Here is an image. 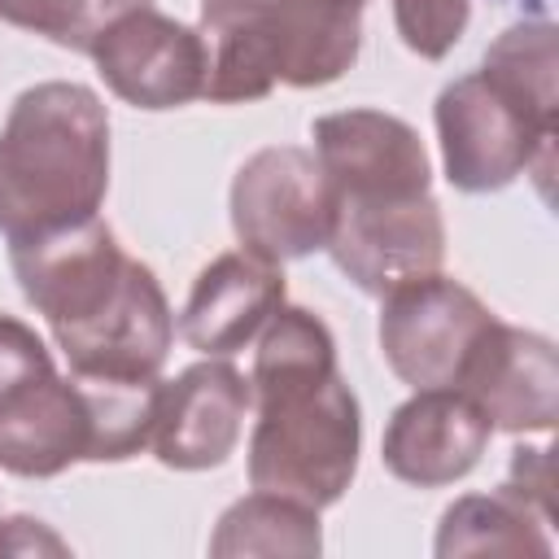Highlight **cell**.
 Here are the masks:
<instances>
[{
	"label": "cell",
	"instance_id": "obj_8",
	"mask_svg": "<svg viewBox=\"0 0 559 559\" xmlns=\"http://www.w3.org/2000/svg\"><path fill=\"white\" fill-rule=\"evenodd\" d=\"M332 231L328 253L349 284L371 297L393 293L406 280L441 271L445 258V223L432 192L397 197V201H349L332 197Z\"/></svg>",
	"mask_w": 559,
	"mask_h": 559
},
{
	"label": "cell",
	"instance_id": "obj_7",
	"mask_svg": "<svg viewBox=\"0 0 559 559\" xmlns=\"http://www.w3.org/2000/svg\"><path fill=\"white\" fill-rule=\"evenodd\" d=\"M489 323L493 310L472 288L432 271L384 293L380 349L411 389H454Z\"/></svg>",
	"mask_w": 559,
	"mask_h": 559
},
{
	"label": "cell",
	"instance_id": "obj_16",
	"mask_svg": "<svg viewBox=\"0 0 559 559\" xmlns=\"http://www.w3.org/2000/svg\"><path fill=\"white\" fill-rule=\"evenodd\" d=\"M175 341V319L157 275L140 262L127 293L79 336L57 345L74 376H109V380H148L162 371Z\"/></svg>",
	"mask_w": 559,
	"mask_h": 559
},
{
	"label": "cell",
	"instance_id": "obj_11",
	"mask_svg": "<svg viewBox=\"0 0 559 559\" xmlns=\"http://www.w3.org/2000/svg\"><path fill=\"white\" fill-rule=\"evenodd\" d=\"M249 406H253L249 380L231 362L223 358L192 362L175 380H162L157 424L148 445L175 472L218 467L231 459Z\"/></svg>",
	"mask_w": 559,
	"mask_h": 559
},
{
	"label": "cell",
	"instance_id": "obj_22",
	"mask_svg": "<svg viewBox=\"0 0 559 559\" xmlns=\"http://www.w3.org/2000/svg\"><path fill=\"white\" fill-rule=\"evenodd\" d=\"M48 371H57V367H52L48 345L35 336V328H26L13 314H0V397L35 376H48Z\"/></svg>",
	"mask_w": 559,
	"mask_h": 559
},
{
	"label": "cell",
	"instance_id": "obj_26",
	"mask_svg": "<svg viewBox=\"0 0 559 559\" xmlns=\"http://www.w3.org/2000/svg\"><path fill=\"white\" fill-rule=\"evenodd\" d=\"M349 4H367V0H349Z\"/></svg>",
	"mask_w": 559,
	"mask_h": 559
},
{
	"label": "cell",
	"instance_id": "obj_19",
	"mask_svg": "<svg viewBox=\"0 0 559 559\" xmlns=\"http://www.w3.org/2000/svg\"><path fill=\"white\" fill-rule=\"evenodd\" d=\"M319 511L266 489L231 502L210 537V555H319Z\"/></svg>",
	"mask_w": 559,
	"mask_h": 559
},
{
	"label": "cell",
	"instance_id": "obj_10",
	"mask_svg": "<svg viewBox=\"0 0 559 559\" xmlns=\"http://www.w3.org/2000/svg\"><path fill=\"white\" fill-rule=\"evenodd\" d=\"M314 157L332 197L397 201L432 188V162L411 122L380 109H341L314 122Z\"/></svg>",
	"mask_w": 559,
	"mask_h": 559
},
{
	"label": "cell",
	"instance_id": "obj_3",
	"mask_svg": "<svg viewBox=\"0 0 559 559\" xmlns=\"http://www.w3.org/2000/svg\"><path fill=\"white\" fill-rule=\"evenodd\" d=\"M205 96L262 100L275 83H336L362 44V4L349 0H201Z\"/></svg>",
	"mask_w": 559,
	"mask_h": 559
},
{
	"label": "cell",
	"instance_id": "obj_20",
	"mask_svg": "<svg viewBox=\"0 0 559 559\" xmlns=\"http://www.w3.org/2000/svg\"><path fill=\"white\" fill-rule=\"evenodd\" d=\"M148 0H0V22L35 31L61 48L92 52L100 31Z\"/></svg>",
	"mask_w": 559,
	"mask_h": 559
},
{
	"label": "cell",
	"instance_id": "obj_12",
	"mask_svg": "<svg viewBox=\"0 0 559 559\" xmlns=\"http://www.w3.org/2000/svg\"><path fill=\"white\" fill-rule=\"evenodd\" d=\"M502 432H550L559 411V362L555 345L537 332L511 328L502 319L489 323L480 345L472 349L459 384Z\"/></svg>",
	"mask_w": 559,
	"mask_h": 559
},
{
	"label": "cell",
	"instance_id": "obj_23",
	"mask_svg": "<svg viewBox=\"0 0 559 559\" xmlns=\"http://www.w3.org/2000/svg\"><path fill=\"white\" fill-rule=\"evenodd\" d=\"M502 489H511L546 524H555V459H550V445H515Z\"/></svg>",
	"mask_w": 559,
	"mask_h": 559
},
{
	"label": "cell",
	"instance_id": "obj_14",
	"mask_svg": "<svg viewBox=\"0 0 559 559\" xmlns=\"http://www.w3.org/2000/svg\"><path fill=\"white\" fill-rule=\"evenodd\" d=\"M96 424L79 376H35L0 397V467L26 480L92 463Z\"/></svg>",
	"mask_w": 559,
	"mask_h": 559
},
{
	"label": "cell",
	"instance_id": "obj_1",
	"mask_svg": "<svg viewBox=\"0 0 559 559\" xmlns=\"http://www.w3.org/2000/svg\"><path fill=\"white\" fill-rule=\"evenodd\" d=\"M249 393L258 406L249 485L314 511L332 507L358 472L362 415L336 371L328 323L306 306H280L258 332Z\"/></svg>",
	"mask_w": 559,
	"mask_h": 559
},
{
	"label": "cell",
	"instance_id": "obj_2",
	"mask_svg": "<svg viewBox=\"0 0 559 559\" xmlns=\"http://www.w3.org/2000/svg\"><path fill=\"white\" fill-rule=\"evenodd\" d=\"M109 188V114L83 83L26 87L0 131V231L26 240L83 223Z\"/></svg>",
	"mask_w": 559,
	"mask_h": 559
},
{
	"label": "cell",
	"instance_id": "obj_25",
	"mask_svg": "<svg viewBox=\"0 0 559 559\" xmlns=\"http://www.w3.org/2000/svg\"><path fill=\"white\" fill-rule=\"evenodd\" d=\"M524 4H528V9H542V4H546V0H524Z\"/></svg>",
	"mask_w": 559,
	"mask_h": 559
},
{
	"label": "cell",
	"instance_id": "obj_21",
	"mask_svg": "<svg viewBox=\"0 0 559 559\" xmlns=\"http://www.w3.org/2000/svg\"><path fill=\"white\" fill-rule=\"evenodd\" d=\"M472 4L467 0H393L397 35L424 61H441L467 31Z\"/></svg>",
	"mask_w": 559,
	"mask_h": 559
},
{
	"label": "cell",
	"instance_id": "obj_24",
	"mask_svg": "<svg viewBox=\"0 0 559 559\" xmlns=\"http://www.w3.org/2000/svg\"><path fill=\"white\" fill-rule=\"evenodd\" d=\"M66 550L70 546L44 520H31V515L0 520V555H66Z\"/></svg>",
	"mask_w": 559,
	"mask_h": 559
},
{
	"label": "cell",
	"instance_id": "obj_18",
	"mask_svg": "<svg viewBox=\"0 0 559 559\" xmlns=\"http://www.w3.org/2000/svg\"><path fill=\"white\" fill-rule=\"evenodd\" d=\"M480 74L507 92L524 114H533L546 127H559V52H555V26L546 17L507 26L480 61Z\"/></svg>",
	"mask_w": 559,
	"mask_h": 559
},
{
	"label": "cell",
	"instance_id": "obj_4",
	"mask_svg": "<svg viewBox=\"0 0 559 559\" xmlns=\"http://www.w3.org/2000/svg\"><path fill=\"white\" fill-rule=\"evenodd\" d=\"M437 135L445 179L459 192H498L515 175H533L537 192L550 197L559 127H546L533 114H524L480 70L441 87Z\"/></svg>",
	"mask_w": 559,
	"mask_h": 559
},
{
	"label": "cell",
	"instance_id": "obj_9",
	"mask_svg": "<svg viewBox=\"0 0 559 559\" xmlns=\"http://www.w3.org/2000/svg\"><path fill=\"white\" fill-rule=\"evenodd\" d=\"M105 87L135 109H175L205 96V39L153 4L122 13L87 52Z\"/></svg>",
	"mask_w": 559,
	"mask_h": 559
},
{
	"label": "cell",
	"instance_id": "obj_6",
	"mask_svg": "<svg viewBox=\"0 0 559 559\" xmlns=\"http://www.w3.org/2000/svg\"><path fill=\"white\" fill-rule=\"evenodd\" d=\"M332 183L310 148H258L231 179V227L240 249L266 262H293L328 245Z\"/></svg>",
	"mask_w": 559,
	"mask_h": 559
},
{
	"label": "cell",
	"instance_id": "obj_5",
	"mask_svg": "<svg viewBox=\"0 0 559 559\" xmlns=\"http://www.w3.org/2000/svg\"><path fill=\"white\" fill-rule=\"evenodd\" d=\"M9 262L22 297L44 314L57 345L92 328L140 271V258L122 253L118 236L96 214L57 231L9 240Z\"/></svg>",
	"mask_w": 559,
	"mask_h": 559
},
{
	"label": "cell",
	"instance_id": "obj_15",
	"mask_svg": "<svg viewBox=\"0 0 559 559\" xmlns=\"http://www.w3.org/2000/svg\"><path fill=\"white\" fill-rule=\"evenodd\" d=\"M284 306V271L249 249L218 253L197 280L179 314V336L210 354L227 358L258 341L262 323Z\"/></svg>",
	"mask_w": 559,
	"mask_h": 559
},
{
	"label": "cell",
	"instance_id": "obj_17",
	"mask_svg": "<svg viewBox=\"0 0 559 559\" xmlns=\"http://www.w3.org/2000/svg\"><path fill=\"white\" fill-rule=\"evenodd\" d=\"M546 520L511 489L467 493L445 507L437 528V555H550Z\"/></svg>",
	"mask_w": 559,
	"mask_h": 559
},
{
	"label": "cell",
	"instance_id": "obj_13",
	"mask_svg": "<svg viewBox=\"0 0 559 559\" xmlns=\"http://www.w3.org/2000/svg\"><path fill=\"white\" fill-rule=\"evenodd\" d=\"M489 419L476 411V402L459 389H415L406 397L380 441L384 467L419 489H441L463 480L489 441Z\"/></svg>",
	"mask_w": 559,
	"mask_h": 559
}]
</instances>
